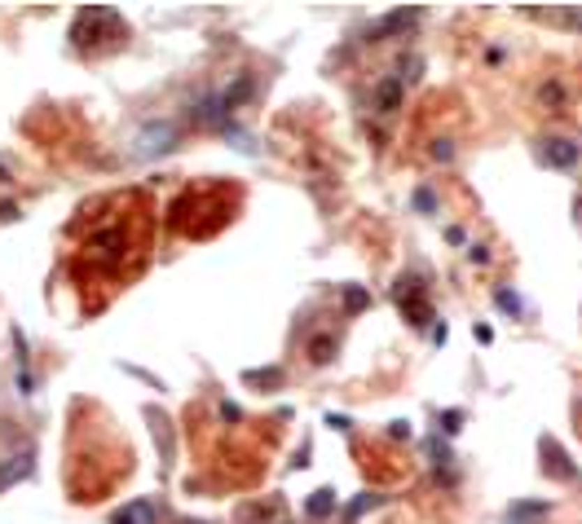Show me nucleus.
<instances>
[{
  "label": "nucleus",
  "instance_id": "f257e3e1",
  "mask_svg": "<svg viewBox=\"0 0 582 524\" xmlns=\"http://www.w3.org/2000/svg\"><path fill=\"white\" fill-rule=\"evenodd\" d=\"M177 141V123H150V128L137 137V155L150 159V155H159V150H168Z\"/></svg>",
  "mask_w": 582,
  "mask_h": 524
},
{
  "label": "nucleus",
  "instance_id": "f03ea898",
  "mask_svg": "<svg viewBox=\"0 0 582 524\" xmlns=\"http://www.w3.org/2000/svg\"><path fill=\"white\" fill-rule=\"evenodd\" d=\"M375 110L380 115H393V110H401V79L397 75H384L380 88H375Z\"/></svg>",
  "mask_w": 582,
  "mask_h": 524
},
{
  "label": "nucleus",
  "instance_id": "7ed1b4c3",
  "mask_svg": "<svg viewBox=\"0 0 582 524\" xmlns=\"http://www.w3.org/2000/svg\"><path fill=\"white\" fill-rule=\"evenodd\" d=\"M415 18H419V9H397V13H388V18H380L375 26H371V36H393V31H401V26H410Z\"/></svg>",
  "mask_w": 582,
  "mask_h": 524
},
{
  "label": "nucleus",
  "instance_id": "20e7f679",
  "mask_svg": "<svg viewBox=\"0 0 582 524\" xmlns=\"http://www.w3.org/2000/svg\"><path fill=\"white\" fill-rule=\"evenodd\" d=\"M115 524H155V507L150 502H133L115 516Z\"/></svg>",
  "mask_w": 582,
  "mask_h": 524
},
{
  "label": "nucleus",
  "instance_id": "39448f33",
  "mask_svg": "<svg viewBox=\"0 0 582 524\" xmlns=\"http://www.w3.org/2000/svg\"><path fill=\"white\" fill-rule=\"evenodd\" d=\"M547 155L556 159L560 168H569V163H574V146H569V141H551V150H547Z\"/></svg>",
  "mask_w": 582,
  "mask_h": 524
},
{
  "label": "nucleus",
  "instance_id": "423d86ee",
  "mask_svg": "<svg viewBox=\"0 0 582 524\" xmlns=\"http://www.w3.org/2000/svg\"><path fill=\"white\" fill-rule=\"evenodd\" d=\"M331 353H336L331 339H313V362H331Z\"/></svg>",
  "mask_w": 582,
  "mask_h": 524
},
{
  "label": "nucleus",
  "instance_id": "0eeeda50",
  "mask_svg": "<svg viewBox=\"0 0 582 524\" xmlns=\"http://www.w3.org/2000/svg\"><path fill=\"white\" fill-rule=\"evenodd\" d=\"M547 507L543 502H530V507H516V511H512V520H534V516H543Z\"/></svg>",
  "mask_w": 582,
  "mask_h": 524
},
{
  "label": "nucleus",
  "instance_id": "6e6552de",
  "mask_svg": "<svg viewBox=\"0 0 582 524\" xmlns=\"http://www.w3.org/2000/svg\"><path fill=\"white\" fill-rule=\"evenodd\" d=\"M309 511H313V516H327V511H331V493H313Z\"/></svg>",
  "mask_w": 582,
  "mask_h": 524
},
{
  "label": "nucleus",
  "instance_id": "1a4fd4ad",
  "mask_svg": "<svg viewBox=\"0 0 582 524\" xmlns=\"http://www.w3.org/2000/svg\"><path fill=\"white\" fill-rule=\"evenodd\" d=\"M498 305H503L507 313H521V300H512V295H498Z\"/></svg>",
  "mask_w": 582,
  "mask_h": 524
},
{
  "label": "nucleus",
  "instance_id": "9d476101",
  "mask_svg": "<svg viewBox=\"0 0 582 524\" xmlns=\"http://www.w3.org/2000/svg\"><path fill=\"white\" fill-rule=\"evenodd\" d=\"M565 22L574 26V31H582V9H574V13H565Z\"/></svg>",
  "mask_w": 582,
  "mask_h": 524
}]
</instances>
